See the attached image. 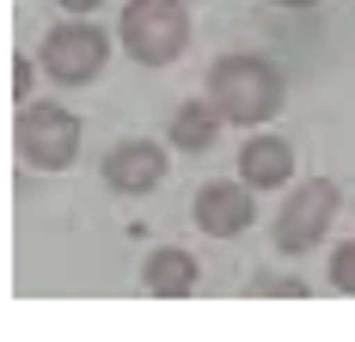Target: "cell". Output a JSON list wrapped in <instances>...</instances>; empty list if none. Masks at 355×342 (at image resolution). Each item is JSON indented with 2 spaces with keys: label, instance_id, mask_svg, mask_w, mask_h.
I'll return each mask as SVG.
<instances>
[{
  "label": "cell",
  "instance_id": "6",
  "mask_svg": "<svg viewBox=\"0 0 355 342\" xmlns=\"http://www.w3.org/2000/svg\"><path fill=\"white\" fill-rule=\"evenodd\" d=\"M251 214H257V202H251V190H239V183H209L202 196H196V226L202 233H245Z\"/></svg>",
  "mask_w": 355,
  "mask_h": 342
},
{
  "label": "cell",
  "instance_id": "11",
  "mask_svg": "<svg viewBox=\"0 0 355 342\" xmlns=\"http://www.w3.org/2000/svg\"><path fill=\"white\" fill-rule=\"evenodd\" d=\"M331 281H337L343 294H355V244H343V251L331 257Z\"/></svg>",
  "mask_w": 355,
  "mask_h": 342
},
{
  "label": "cell",
  "instance_id": "8",
  "mask_svg": "<svg viewBox=\"0 0 355 342\" xmlns=\"http://www.w3.org/2000/svg\"><path fill=\"white\" fill-rule=\"evenodd\" d=\"M288 171H294V153H288V141H251L245 153H239V177H245L251 190H276L288 183Z\"/></svg>",
  "mask_w": 355,
  "mask_h": 342
},
{
  "label": "cell",
  "instance_id": "5",
  "mask_svg": "<svg viewBox=\"0 0 355 342\" xmlns=\"http://www.w3.org/2000/svg\"><path fill=\"white\" fill-rule=\"evenodd\" d=\"M43 68L55 73V80H92V73L105 68V31H92V25H62V31H49L43 43Z\"/></svg>",
  "mask_w": 355,
  "mask_h": 342
},
{
  "label": "cell",
  "instance_id": "13",
  "mask_svg": "<svg viewBox=\"0 0 355 342\" xmlns=\"http://www.w3.org/2000/svg\"><path fill=\"white\" fill-rule=\"evenodd\" d=\"M276 6H313V0H276Z\"/></svg>",
  "mask_w": 355,
  "mask_h": 342
},
{
  "label": "cell",
  "instance_id": "7",
  "mask_svg": "<svg viewBox=\"0 0 355 342\" xmlns=\"http://www.w3.org/2000/svg\"><path fill=\"white\" fill-rule=\"evenodd\" d=\"M105 177L116 190H153V183L166 177V153L147 147V141H129V147H116L105 159Z\"/></svg>",
  "mask_w": 355,
  "mask_h": 342
},
{
  "label": "cell",
  "instance_id": "12",
  "mask_svg": "<svg viewBox=\"0 0 355 342\" xmlns=\"http://www.w3.org/2000/svg\"><path fill=\"white\" fill-rule=\"evenodd\" d=\"M68 12H92V6H105V0H62Z\"/></svg>",
  "mask_w": 355,
  "mask_h": 342
},
{
  "label": "cell",
  "instance_id": "3",
  "mask_svg": "<svg viewBox=\"0 0 355 342\" xmlns=\"http://www.w3.org/2000/svg\"><path fill=\"white\" fill-rule=\"evenodd\" d=\"M19 147H25V159L31 165H68L73 147H80V123H73V110H55V104H31L25 116H19Z\"/></svg>",
  "mask_w": 355,
  "mask_h": 342
},
{
  "label": "cell",
  "instance_id": "1",
  "mask_svg": "<svg viewBox=\"0 0 355 342\" xmlns=\"http://www.w3.org/2000/svg\"><path fill=\"white\" fill-rule=\"evenodd\" d=\"M209 98L227 123H245L251 129V123H263V116L282 110V73L270 62H257V55H227L209 80Z\"/></svg>",
  "mask_w": 355,
  "mask_h": 342
},
{
  "label": "cell",
  "instance_id": "4",
  "mask_svg": "<svg viewBox=\"0 0 355 342\" xmlns=\"http://www.w3.org/2000/svg\"><path fill=\"white\" fill-rule=\"evenodd\" d=\"M331 214H337V190L313 177V183H300V196L282 208V220H276V244H282L288 257H300V251H313L324 239V226H331Z\"/></svg>",
  "mask_w": 355,
  "mask_h": 342
},
{
  "label": "cell",
  "instance_id": "2",
  "mask_svg": "<svg viewBox=\"0 0 355 342\" xmlns=\"http://www.w3.org/2000/svg\"><path fill=\"white\" fill-rule=\"evenodd\" d=\"M123 43H129V55H141V62H172L178 49H184V6L178 0H129V12H123Z\"/></svg>",
  "mask_w": 355,
  "mask_h": 342
},
{
  "label": "cell",
  "instance_id": "10",
  "mask_svg": "<svg viewBox=\"0 0 355 342\" xmlns=\"http://www.w3.org/2000/svg\"><path fill=\"white\" fill-rule=\"evenodd\" d=\"M147 287L166 294V300H178V294L196 287V263H190L184 251H153V263H147Z\"/></svg>",
  "mask_w": 355,
  "mask_h": 342
},
{
  "label": "cell",
  "instance_id": "9",
  "mask_svg": "<svg viewBox=\"0 0 355 342\" xmlns=\"http://www.w3.org/2000/svg\"><path fill=\"white\" fill-rule=\"evenodd\" d=\"M214 123H227V116L214 110V98L209 104H184V110L172 116V147H184V153H209Z\"/></svg>",
  "mask_w": 355,
  "mask_h": 342
}]
</instances>
